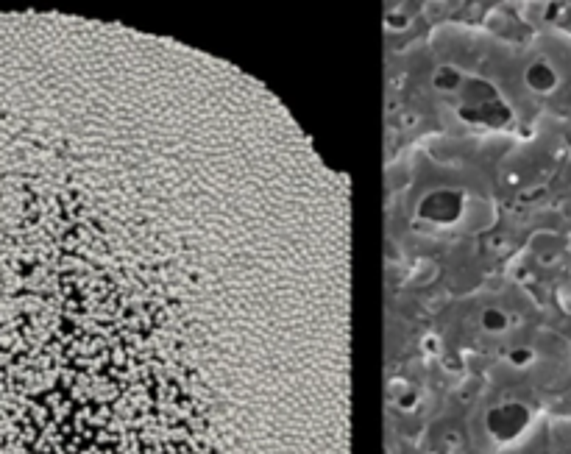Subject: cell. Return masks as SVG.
Returning <instances> with one entry per match:
<instances>
[{
	"mask_svg": "<svg viewBox=\"0 0 571 454\" xmlns=\"http://www.w3.org/2000/svg\"><path fill=\"white\" fill-rule=\"evenodd\" d=\"M435 84L441 90H452V87L460 84V76H457V70H452V67H443V70H438V76H435Z\"/></svg>",
	"mask_w": 571,
	"mask_h": 454,
	"instance_id": "1",
	"label": "cell"
}]
</instances>
